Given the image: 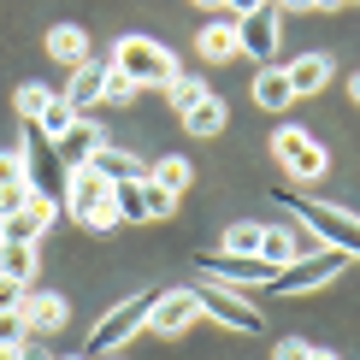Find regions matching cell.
<instances>
[{
	"mask_svg": "<svg viewBox=\"0 0 360 360\" xmlns=\"http://www.w3.org/2000/svg\"><path fill=\"white\" fill-rule=\"evenodd\" d=\"M195 266H201V278L207 283H224V290H266V283H272L278 272H272V266H266L260 260V254H195Z\"/></svg>",
	"mask_w": 360,
	"mask_h": 360,
	"instance_id": "6",
	"label": "cell"
},
{
	"mask_svg": "<svg viewBox=\"0 0 360 360\" xmlns=\"http://www.w3.org/2000/svg\"><path fill=\"white\" fill-rule=\"evenodd\" d=\"M89 172H101L107 184H142V177H148L142 160H136V154H124V148H112V142H101V148H95Z\"/></svg>",
	"mask_w": 360,
	"mask_h": 360,
	"instance_id": "17",
	"label": "cell"
},
{
	"mask_svg": "<svg viewBox=\"0 0 360 360\" xmlns=\"http://www.w3.org/2000/svg\"><path fill=\"white\" fill-rule=\"evenodd\" d=\"M313 360H337V354H331V349H319V354H313Z\"/></svg>",
	"mask_w": 360,
	"mask_h": 360,
	"instance_id": "38",
	"label": "cell"
},
{
	"mask_svg": "<svg viewBox=\"0 0 360 360\" xmlns=\"http://www.w3.org/2000/svg\"><path fill=\"white\" fill-rule=\"evenodd\" d=\"M278 6L266 0L260 12H248V18H236V48H243L254 65H272V53H278Z\"/></svg>",
	"mask_w": 360,
	"mask_h": 360,
	"instance_id": "10",
	"label": "cell"
},
{
	"mask_svg": "<svg viewBox=\"0 0 360 360\" xmlns=\"http://www.w3.org/2000/svg\"><path fill=\"white\" fill-rule=\"evenodd\" d=\"M166 95H172V107H177V118H184V112L195 107V101H201V95H207V83H201V77H195V71H177V77L166 83Z\"/></svg>",
	"mask_w": 360,
	"mask_h": 360,
	"instance_id": "25",
	"label": "cell"
},
{
	"mask_svg": "<svg viewBox=\"0 0 360 360\" xmlns=\"http://www.w3.org/2000/svg\"><path fill=\"white\" fill-rule=\"evenodd\" d=\"M313 6H325V12H337V6H342V0H313Z\"/></svg>",
	"mask_w": 360,
	"mask_h": 360,
	"instance_id": "37",
	"label": "cell"
},
{
	"mask_svg": "<svg viewBox=\"0 0 360 360\" xmlns=\"http://www.w3.org/2000/svg\"><path fill=\"white\" fill-rule=\"evenodd\" d=\"M195 302H201V313H207V319H219L224 325V331H260V307H248V295L243 290H224V283H207L201 278V290H195Z\"/></svg>",
	"mask_w": 360,
	"mask_h": 360,
	"instance_id": "9",
	"label": "cell"
},
{
	"mask_svg": "<svg viewBox=\"0 0 360 360\" xmlns=\"http://www.w3.org/2000/svg\"><path fill=\"white\" fill-rule=\"evenodd\" d=\"M342 6H354V0H342Z\"/></svg>",
	"mask_w": 360,
	"mask_h": 360,
	"instance_id": "41",
	"label": "cell"
},
{
	"mask_svg": "<svg viewBox=\"0 0 360 360\" xmlns=\"http://www.w3.org/2000/svg\"><path fill=\"white\" fill-rule=\"evenodd\" d=\"M112 207H118V224H154L148 219V201H142V184H112Z\"/></svg>",
	"mask_w": 360,
	"mask_h": 360,
	"instance_id": "24",
	"label": "cell"
},
{
	"mask_svg": "<svg viewBox=\"0 0 360 360\" xmlns=\"http://www.w3.org/2000/svg\"><path fill=\"white\" fill-rule=\"evenodd\" d=\"M195 6H224V0H195Z\"/></svg>",
	"mask_w": 360,
	"mask_h": 360,
	"instance_id": "39",
	"label": "cell"
},
{
	"mask_svg": "<svg viewBox=\"0 0 360 360\" xmlns=\"http://www.w3.org/2000/svg\"><path fill=\"white\" fill-rule=\"evenodd\" d=\"M101 142H107V136H101L95 112H77V124H71L65 136L53 142V154H59V166H65V172H83L89 160H95V148H101Z\"/></svg>",
	"mask_w": 360,
	"mask_h": 360,
	"instance_id": "12",
	"label": "cell"
},
{
	"mask_svg": "<svg viewBox=\"0 0 360 360\" xmlns=\"http://www.w3.org/2000/svg\"><path fill=\"white\" fill-rule=\"evenodd\" d=\"M278 201H283V207H295V213H302V224L319 236L325 248H337V254H349V260H360V219H354V213H342V207H325V201H295L290 189H278Z\"/></svg>",
	"mask_w": 360,
	"mask_h": 360,
	"instance_id": "3",
	"label": "cell"
},
{
	"mask_svg": "<svg viewBox=\"0 0 360 360\" xmlns=\"http://www.w3.org/2000/svg\"><path fill=\"white\" fill-rule=\"evenodd\" d=\"M148 177H154V184H160V189H166V195H184V189L195 184V166H189V160H184V154H166V160H160V166H154V172H148Z\"/></svg>",
	"mask_w": 360,
	"mask_h": 360,
	"instance_id": "23",
	"label": "cell"
},
{
	"mask_svg": "<svg viewBox=\"0 0 360 360\" xmlns=\"http://www.w3.org/2000/svg\"><path fill=\"white\" fill-rule=\"evenodd\" d=\"M201 319V302H195V290H160L154 295V331L160 337H177V331H189V325Z\"/></svg>",
	"mask_w": 360,
	"mask_h": 360,
	"instance_id": "13",
	"label": "cell"
},
{
	"mask_svg": "<svg viewBox=\"0 0 360 360\" xmlns=\"http://www.w3.org/2000/svg\"><path fill=\"white\" fill-rule=\"evenodd\" d=\"M65 207H71V219H83L89 231H112L118 224V207H112V184L101 172H71V184H65Z\"/></svg>",
	"mask_w": 360,
	"mask_h": 360,
	"instance_id": "5",
	"label": "cell"
},
{
	"mask_svg": "<svg viewBox=\"0 0 360 360\" xmlns=\"http://www.w3.org/2000/svg\"><path fill=\"white\" fill-rule=\"evenodd\" d=\"M18 160H24V177H30V195H41V201H65V184H71V172L59 166V154H53V142L41 136L36 124H24V148H18Z\"/></svg>",
	"mask_w": 360,
	"mask_h": 360,
	"instance_id": "4",
	"label": "cell"
},
{
	"mask_svg": "<svg viewBox=\"0 0 360 360\" xmlns=\"http://www.w3.org/2000/svg\"><path fill=\"white\" fill-rule=\"evenodd\" d=\"M48 53H53L65 71L89 65V30H83V24H53V30H48Z\"/></svg>",
	"mask_w": 360,
	"mask_h": 360,
	"instance_id": "18",
	"label": "cell"
},
{
	"mask_svg": "<svg viewBox=\"0 0 360 360\" xmlns=\"http://www.w3.org/2000/svg\"><path fill=\"white\" fill-rule=\"evenodd\" d=\"M24 302V283H12V278H0V313H12Z\"/></svg>",
	"mask_w": 360,
	"mask_h": 360,
	"instance_id": "33",
	"label": "cell"
},
{
	"mask_svg": "<svg viewBox=\"0 0 360 360\" xmlns=\"http://www.w3.org/2000/svg\"><path fill=\"white\" fill-rule=\"evenodd\" d=\"M260 231H266V224H254V219H236L231 231H224V254H260Z\"/></svg>",
	"mask_w": 360,
	"mask_h": 360,
	"instance_id": "26",
	"label": "cell"
},
{
	"mask_svg": "<svg viewBox=\"0 0 360 360\" xmlns=\"http://www.w3.org/2000/svg\"><path fill=\"white\" fill-rule=\"evenodd\" d=\"M142 201H148V219H172L177 213V195H166L154 177H142Z\"/></svg>",
	"mask_w": 360,
	"mask_h": 360,
	"instance_id": "30",
	"label": "cell"
},
{
	"mask_svg": "<svg viewBox=\"0 0 360 360\" xmlns=\"http://www.w3.org/2000/svg\"><path fill=\"white\" fill-rule=\"evenodd\" d=\"M112 71L130 77L136 89H166L177 77V59H172V48H160L154 36H124L112 48Z\"/></svg>",
	"mask_w": 360,
	"mask_h": 360,
	"instance_id": "2",
	"label": "cell"
},
{
	"mask_svg": "<svg viewBox=\"0 0 360 360\" xmlns=\"http://www.w3.org/2000/svg\"><path fill=\"white\" fill-rule=\"evenodd\" d=\"M148 319H154V295H148V290L130 295V302H118L112 313H101V319H95V331H89V342H83V360H107V354H118Z\"/></svg>",
	"mask_w": 360,
	"mask_h": 360,
	"instance_id": "1",
	"label": "cell"
},
{
	"mask_svg": "<svg viewBox=\"0 0 360 360\" xmlns=\"http://www.w3.org/2000/svg\"><path fill=\"white\" fill-rule=\"evenodd\" d=\"M48 107H53V89H41V83H24L18 89V118H24V124H36Z\"/></svg>",
	"mask_w": 360,
	"mask_h": 360,
	"instance_id": "29",
	"label": "cell"
},
{
	"mask_svg": "<svg viewBox=\"0 0 360 360\" xmlns=\"http://www.w3.org/2000/svg\"><path fill=\"white\" fill-rule=\"evenodd\" d=\"M283 77H290L295 95H319V89L331 83V59H325V53H302V59L283 65Z\"/></svg>",
	"mask_w": 360,
	"mask_h": 360,
	"instance_id": "19",
	"label": "cell"
},
{
	"mask_svg": "<svg viewBox=\"0 0 360 360\" xmlns=\"http://www.w3.org/2000/svg\"><path fill=\"white\" fill-rule=\"evenodd\" d=\"M53 219H59V207H53V201H41V195H30L18 213H6L0 224H6V243H30V248H36L41 236L53 231Z\"/></svg>",
	"mask_w": 360,
	"mask_h": 360,
	"instance_id": "11",
	"label": "cell"
},
{
	"mask_svg": "<svg viewBox=\"0 0 360 360\" xmlns=\"http://www.w3.org/2000/svg\"><path fill=\"white\" fill-rule=\"evenodd\" d=\"M319 349H313V342H295V337H283L278 349H272V360H313Z\"/></svg>",
	"mask_w": 360,
	"mask_h": 360,
	"instance_id": "32",
	"label": "cell"
},
{
	"mask_svg": "<svg viewBox=\"0 0 360 360\" xmlns=\"http://www.w3.org/2000/svg\"><path fill=\"white\" fill-rule=\"evenodd\" d=\"M0 243H6V224H0Z\"/></svg>",
	"mask_w": 360,
	"mask_h": 360,
	"instance_id": "40",
	"label": "cell"
},
{
	"mask_svg": "<svg viewBox=\"0 0 360 360\" xmlns=\"http://www.w3.org/2000/svg\"><path fill=\"white\" fill-rule=\"evenodd\" d=\"M349 101H354V107H360V71H354V83H349Z\"/></svg>",
	"mask_w": 360,
	"mask_h": 360,
	"instance_id": "36",
	"label": "cell"
},
{
	"mask_svg": "<svg viewBox=\"0 0 360 360\" xmlns=\"http://www.w3.org/2000/svg\"><path fill=\"white\" fill-rule=\"evenodd\" d=\"M0 278H12V283H36V248L30 243H0Z\"/></svg>",
	"mask_w": 360,
	"mask_h": 360,
	"instance_id": "22",
	"label": "cell"
},
{
	"mask_svg": "<svg viewBox=\"0 0 360 360\" xmlns=\"http://www.w3.org/2000/svg\"><path fill=\"white\" fill-rule=\"evenodd\" d=\"M195 53H201L207 65L243 59V48H236V18H213V24H201V36H195Z\"/></svg>",
	"mask_w": 360,
	"mask_h": 360,
	"instance_id": "16",
	"label": "cell"
},
{
	"mask_svg": "<svg viewBox=\"0 0 360 360\" xmlns=\"http://www.w3.org/2000/svg\"><path fill=\"white\" fill-rule=\"evenodd\" d=\"M295 101V89L290 77H283V65H266V71H254V107H266V112H283Z\"/></svg>",
	"mask_w": 360,
	"mask_h": 360,
	"instance_id": "20",
	"label": "cell"
},
{
	"mask_svg": "<svg viewBox=\"0 0 360 360\" xmlns=\"http://www.w3.org/2000/svg\"><path fill=\"white\" fill-rule=\"evenodd\" d=\"M342 266H349V254L319 248V254H307V260H290L272 283H266V290H278V295H307V290H325V283H331Z\"/></svg>",
	"mask_w": 360,
	"mask_h": 360,
	"instance_id": "8",
	"label": "cell"
},
{
	"mask_svg": "<svg viewBox=\"0 0 360 360\" xmlns=\"http://www.w3.org/2000/svg\"><path fill=\"white\" fill-rule=\"evenodd\" d=\"M6 360H53V354H48V349H36V342H24V349H18V354H6Z\"/></svg>",
	"mask_w": 360,
	"mask_h": 360,
	"instance_id": "35",
	"label": "cell"
},
{
	"mask_svg": "<svg viewBox=\"0 0 360 360\" xmlns=\"http://www.w3.org/2000/svg\"><path fill=\"white\" fill-rule=\"evenodd\" d=\"M24 342H30V325H24V313H18V307H12V313H0V360H6V354H18Z\"/></svg>",
	"mask_w": 360,
	"mask_h": 360,
	"instance_id": "27",
	"label": "cell"
},
{
	"mask_svg": "<svg viewBox=\"0 0 360 360\" xmlns=\"http://www.w3.org/2000/svg\"><path fill=\"white\" fill-rule=\"evenodd\" d=\"M224 6H231V18H248V12H260L266 0H224Z\"/></svg>",
	"mask_w": 360,
	"mask_h": 360,
	"instance_id": "34",
	"label": "cell"
},
{
	"mask_svg": "<svg viewBox=\"0 0 360 360\" xmlns=\"http://www.w3.org/2000/svg\"><path fill=\"white\" fill-rule=\"evenodd\" d=\"M18 313H24V325H30V337H48V331L65 325V295H59V290H24Z\"/></svg>",
	"mask_w": 360,
	"mask_h": 360,
	"instance_id": "14",
	"label": "cell"
},
{
	"mask_svg": "<svg viewBox=\"0 0 360 360\" xmlns=\"http://www.w3.org/2000/svg\"><path fill=\"white\" fill-rule=\"evenodd\" d=\"M184 130H189V136H219V130H224V101L213 95V89L184 112Z\"/></svg>",
	"mask_w": 360,
	"mask_h": 360,
	"instance_id": "21",
	"label": "cell"
},
{
	"mask_svg": "<svg viewBox=\"0 0 360 360\" xmlns=\"http://www.w3.org/2000/svg\"><path fill=\"white\" fill-rule=\"evenodd\" d=\"M272 6H278V0H272Z\"/></svg>",
	"mask_w": 360,
	"mask_h": 360,
	"instance_id": "42",
	"label": "cell"
},
{
	"mask_svg": "<svg viewBox=\"0 0 360 360\" xmlns=\"http://www.w3.org/2000/svg\"><path fill=\"white\" fill-rule=\"evenodd\" d=\"M272 154H278V166L290 172L295 184H313V177L331 172V154H325V148L313 142L307 130H295V124H283L278 136H272Z\"/></svg>",
	"mask_w": 360,
	"mask_h": 360,
	"instance_id": "7",
	"label": "cell"
},
{
	"mask_svg": "<svg viewBox=\"0 0 360 360\" xmlns=\"http://www.w3.org/2000/svg\"><path fill=\"white\" fill-rule=\"evenodd\" d=\"M101 89H107V65H101V59H89V65H77L71 71V83H65V107L71 112H95L101 107Z\"/></svg>",
	"mask_w": 360,
	"mask_h": 360,
	"instance_id": "15",
	"label": "cell"
},
{
	"mask_svg": "<svg viewBox=\"0 0 360 360\" xmlns=\"http://www.w3.org/2000/svg\"><path fill=\"white\" fill-rule=\"evenodd\" d=\"M130 95H136V83H130V77H118V71L107 65V89H101V107H124Z\"/></svg>",
	"mask_w": 360,
	"mask_h": 360,
	"instance_id": "31",
	"label": "cell"
},
{
	"mask_svg": "<svg viewBox=\"0 0 360 360\" xmlns=\"http://www.w3.org/2000/svg\"><path fill=\"white\" fill-rule=\"evenodd\" d=\"M71 124H77V112H71V107H65V101H59V95H53V107H48V112L36 118V130H41V136H48V142H59V136H65Z\"/></svg>",
	"mask_w": 360,
	"mask_h": 360,
	"instance_id": "28",
	"label": "cell"
}]
</instances>
